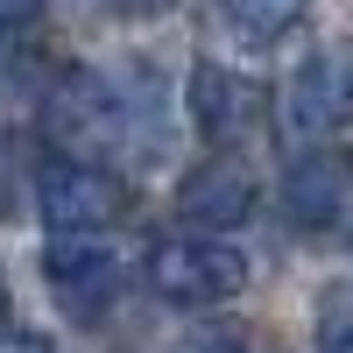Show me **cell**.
Listing matches in <instances>:
<instances>
[{
  "mask_svg": "<svg viewBox=\"0 0 353 353\" xmlns=\"http://www.w3.org/2000/svg\"><path fill=\"white\" fill-rule=\"evenodd\" d=\"M43 128H50V141H64L78 156L113 149V141H121V99H113V85L99 71L64 64L50 78V92H43Z\"/></svg>",
  "mask_w": 353,
  "mask_h": 353,
  "instance_id": "6da1fadb",
  "label": "cell"
},
{
  "mask_svg": "<svg viewBox=\"0 0 353 353\" xmlns=\"http://www.w3.org/2000/svg\"><path fill=\"white\" fill-rule=\"evenodd\" d=\"M283 128L290 134H339L353 128V43L304 57L283 85Z\"/></svg>",
  "mask_w": 353,
  "mask_h": 353,
  "instance_id": "7a4b0ae2",
  "label": "cell"
},
{
  "mask_svg": "<svg viewBox=\"0 0 353 353\" xmlns=\"http://www.w3.org/2000/svg\"><path fill=\"white\" fill-rule=\"evenodd\" d=\"M36 191H43V219L50 233H99L106 219H121V176L99 170V163H85V156H57L43 176H36Z\"/></svg>",
  "mask_w": 353,
  "mask_h": 353,
  "instance_id": "3957f363",
  "label": "cell"
},
{
  "mask_svg": "<svg viewBox=\"0 0 353 353\" xmlns=\"http://www.w3.org/2000/svg\"><path fill=\"white\" fill-rule=\"evenodd\" d=\"M149 276L170 304H226L248 290V261L226 241H163Z\"/></svg>",
  "mask_w": 353,
  "mask_h": 353,
  "instance_id": "277c9868",
  "label": "cell"
},
{
  "mask_svg": "<svg viewBox=\"0 0 353 353\" xmlns=\"http://www.w3.org/2000/svg\"><path fill=\"white\" fill-rule=\"evenodd\" d=\"M43 283L57 290V304L71 318H92L113 304V290H121V248L92 241V233H57L50 254H43Z\"/></svg>",
  "mask_w": 353,
  "mask_h": 353,
  "instance_id": "5b68a950",
  "label": "cell"
},
{
  "mask_svg": "<svg viewBox=\"0 0 353 353\" xmlns=\"http://www.w3.org/2000/svg\"><path fill=\"white\" fill-rule=\"evenodd\" d=\"M176 205H184L191 226L226 233V226H248V219H254L261 191H254V170H248V163H226V156H219V163H198V170L184 176Z\"/></svg>",
  "mask_w": 353,
  "mask_h": 353,
  "instance_id": "8992f818",
  "label": "cell"
},
{
  "mask_svg": "<svg viewBox=\"0 0 353 353\" xmlns=\"http://www.w3.org/2000/svg\"><path fill=\"white\" fill-rule=\"evenodd\" d=\"M346 191H353V156L346 149H311L283 170V212L297 226H332L346 212Z\"/></svg>",
  "mask_w": 353,
  "mask_h": 353,
  "instance_id": "52a82bcc",
  "label": "cell"
},
{
  "mask_svg": "<svg viewBox=\"0 0 353 353\" xmlns=\"http://www.w3.org/2000/svg\"><path fill=\"white\" fill-rule=\"evenodd\" d=\"M219 14H226V28L241 43H283V36L304 28L311 0H219Z\"/></svg>",
  "mask_w": 353,
  "mask_h": 353,
  "instance_id": "ba28073f",
  "label": "cell"
},
{
  "mask_svg": "<svg viewBox=\"0 0 353 353\" xmlns=\"http://www.w3.org/2000/svg\"><path fill=\"white\" fill-rule=\"evenodd\" d=\"M191 113H198L205 134H233V128H241V113H248L241 78L219 71V64H198V71H191Z\"/></svg>",
  "mask_w": 353,
  "mask_h": 353,
  "instance_id": "9c48e42d",
  "label": "cell"
},
{
  "mask_svg": "<svg viewBox=\"0 0 353 353\" xmlns=\"http://www.w3.org/2000/svg\"><path fill=\"white\" fill-rule=\"evenodd\" d=\"M36 71H43L36 28H8V36H0V85H28Z\"/></svg>",
  "mask_w": 353,
  "mask_h": 353,
  "instance_id": "30bf717a",
  "label": "cell"
},
{
  "mask_svg": "<svg viewBox=\"0 0 353 353\" xmlns=\"http://www.w3.org/2000/svg\"><path fill=\"white\" fill-rule=\"evenodd\" d=\"M170 353H248V332L241 325H198V332H184Z\"/></svg>",
  "mask_w": 353,
  "mask_h": 353,
  "instance_id": "8fae6325",
  "label": "cell"
},
{
  "mask_svg": "<svg viewBox=\"0 0 353 353\" xmlns=\"http://www.w3.org/2000/svg\"><path fill=\"white\" fill-rule=\"evenodd\" d=\"M36 14H43V0H0V36L8 28H36Z\"/></svg>",
  "mask_w": 353,
  "mask_h": 353,
  "instance_id": "7c38bea8",
  "label": "cell"
},
{
  "mask_svg": "<svg viewBox=\"0 0 353 353\" xmlns=\"http://www.w3.org/2000/svg\"><path fill=\"white\" fill-rule=\"evenodd\" d=\"M325 353H353V318H325Z\"/></svg>",
  "mask_w": 353,
  "mask_h": 353,
  "instance_id": "4fadbf2b",
  "label": "cell"
},
{
  "mask_svg": "<svg viewBox=\"0 0 353 353\" xmlns=\"http://www.w3.org/2000/svg\"><path fill=\"white\" fill-rule=\"evenodd\" d=\"M0 353H50V339H36V332H8V339H0Z\"/></svg>",
  "mask_w": 353,
  "mask_h": 353,
  "instance_id": "5bb4252c",
  "label": "cell"
},
{
  "mask_svg": "<svg viewBox=\"0 0 353 353\" xmlns=\"http://www.w3.org/2000/svg\"><path fill=\"white\" fill-rule=\"evenodd\" d=\"M121 14H134V21H149V14H163V8H176V0H113Z\"/></svg>",
  "mask_w": 353,
  "mask_h": 353,
  "instance_id": "9a60e30c",
  "label": "cell"
}]
</instances>
